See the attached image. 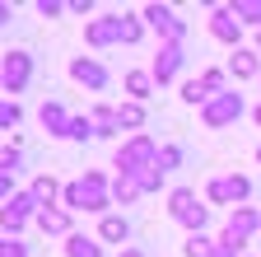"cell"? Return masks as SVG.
<instances>
[{"label":"cell","mask_w":261,"mask_h":257,"mask_svg":"<svg viewBox=\"0 0 261 257\" xmlns=\"http://www.w3.org/2000/svg\"><path fill=\"white\" fill-rule=\"evenodd\" d=\"M38 122H42V131H47V136H70V122H75V117L51 99V103H42V108H38Z\"/></svg>","instance_id":"obj_10"},{"label":"cell","mask_w":261,"mask_h":257,"mask_svg":"<svg viewBox=\"0 0 261 257\" xmlns=\"http://www.w3.org/2000/svg\"><path fill=\"white\" fill-rule=\"evenodd\" d=\"M70 5H61V0H38V14L42 19H56V14H65Z\"/></svg>","instance_id":"obj_34"},{"label":"cell","mask_w":261,"mask_h":257,"mask_svg":"<svg viewBox=\"0 0 261 257\" xmlns=\"http://www.w3.org/2000/svg\"><path fill=\"white\" fill-rule=\"evenodd\" d=\"M145 192H140V182L136 178H126V173H117V182H112V201H121V206H130V201H140Z\"/></svg>","instance_id":"obj_18"},{"label":"cell","mask_w":261,"mask_h":257,"mask_svg":"<svg viewBox=\"0 0 261 257\" xmlns=\"http://www.w3.org/2000/svg\"><path fill=\"white\" fill-rule=\"evenodd\" d=\"M243 112H247L243 94H238V89H228V94H219V99H210V103L201 108V122L210 126V131H219V126H233Z\"/></svg>","instance_id":"obj_2"},{"label":"cell","mask_w":261,"mask_h":257,"mask_svg":"<svg viewBox=\"0 0 261 257\" xmlns=\"http://www.w3.org/2000/svg\"><path fill=\"white\" fill-rule=\"evenodd\" d=\"M196 206H201V201H196V192H191V187H177L173 197H168V215H173V220H182V215L196 211Z\"/></svg>","instance_id":"obj_20"},{"label":"cell","mask_w":261,"mask_h":257,"mask_svg":"<svg viewBox=\"0 0 261 257\" xmlns=\"http://www.w3.org/2000/svg\"><path fill=\"white\" fill-rule=\"evenodd\" d=\"M210 257H238V252H233V248H224V243H215V252H210Z\"/></svg>","instance_id":"obj_37"},{"label":"cell","mask_w":261,"mask_h":257,"mask_svg":"<svg viewBox=\"0 0 261 257\" xmlns=\"http://www.w3.org/2000/svg\"><path fill=\"white\" fill-rule=\"evenodd\" d=\"M19 159H23L19 145H5V150H0V173H14V169H19Z\"/></svg>","instance_id":"obj_32"},{"label":"cell","mask_w":261,"mask_h":257,"mask_svg":"<svg viewBox=\"0 0 261 257\" xmlns=\"http://www.w3.org/2000/svg\"><path fill=\"white\" fill-rule=\"evenodd\" d=\"M224 229H228V234H238V239H252V234L261 229V211H256V206H238L233 215H228Z\"/></svg>","instance_id":"obj_12"},{"label":"cell","mask_w":261,"mask_h":257,"mask_svg":"<svg viewBox=\"0 0 261 257\" xmlns=\"http://www.w3.org/2000/svg\"><path fill=\"white\" fill-rule=\"evenodd\" d=\"M93 126H98V136H117V131H121V126H117V108L98 103V108H93Z\"/></svg>","instance_id":"obj_23"},{"label":"cell","mask_w":261,"mask_h":257,"mask_svg":"<svg viewBox=\"0 0 261 257\" xmlns=\"http://www.w3.org/2000/svg\"><path fill=\"white\" fill-rule=\"evenodd\" d=\"M159 164V145H154V136H130L126 145H117V169L126 173V178H140V173H149Z\"/></svg>","instance_id":"obj_1"},{"label":"cell","mask_w":261,"mask_h":257,"mask_svg":"<svg viewBox=\"0 0 261 257\" xmlns=\"http://www.w3.org/2000/svg\"><path fill=\"white\" fill-rule=\"evenodd\" d=\"M256 56H261V28H256Z\"/></svg>","instance_id":"obj_40"},{"label":"cell","mask_w":261,"mask_h":257,"mask_svg":"<svg viewBox=\"0 0 261 257\" xmlns=\"http://www.w3.org/2000/svg\"><path fill=\"white\" fill-rule=\"evenodd\" d=\"M70 75L84 84V89H108V66H103V61H93V56H75L70 61Z\"/></svg>","instance_id":"obj_9"},{"label":"cell","mask_w":261,"mask_h":257,"mask_svg":"<svg viewBox=\"0 0 261 257\" xmlns=\"http://www.w3.org/2000/svg\"><path fill=\"white\" fill-rule=\"evenodd\" d=\"M205 197L215 201V206H243L247 197H252V178H243V173H224V178H215L210 187H205Z\"/></svg>","instance_id":"obj_3"},{"label":"cell","mask_w":261,"mask_h":257,"mask_svg":"<svg viewBox=\"0 0 261 257\" xmlns=\"http://www.w3.org/2000/svg\"><path fill=\"white\" fill-rule=\"evenodd\" d=\"M93 136H98L93 117H75V122H70V141H93Z\"/></svg>","instance_id":"obj_28"},{"label":"cell","mask_w":261,"mask_h":257,"mask_svg":"<svg viewBox=\"0 0 261 257\" xmlns=\"http://www.w3.org/2000/svg\"><path fill=\"white\" fill-rule=\"evenodd\" d=\"M28 192H33V197H38V206L47 211V206H56V201H61V192H65V187H61V182H56L51 173H38Z\"/></svg>","instance_id":"obj_15"},{"label":"cell","mask_w":261,"mask_h":257,"mask_svg":"<svg viewBox=\"0 0 261 257\" xmlns=\"http://www.w3.org/2000/svg\"><path fill=\"white\" fill-rule=\"evenodd\" d=\"M140 19L154 28V33H159L163 42H182V38H187V24H182V19H177L168 5H145V10H140Z\"/></svg>","instance_id":"obj_5"},{"label":"cell","mask_w":261,"mask_h":257,"mask_svg":"<svg viewBox=\"0 0 261 257\" xmlns=\"http://www.w3.org/2000/svg\"><path fill=\"white\" fill-rule=\"evenodd\" d=\"M256 164H261V145H256Z\"/></svg>","instance_id":"obj_41"},{"label":"cell","mask_w":261,"mask_h":257,"mask_svg":"<svg viewBox=\"0 0 261 257\" xmlns=\"http://www.w3.org/2000/svg\"><path fill=\"white\" fill-rule=\"evenodd\" d=\"M84 42H89V47H112V42H121V38H117V14L93 19V24L84 28Z\"/></svg>","instance_id":"obj_11"},{"label":"cell","mask_w":261,"mask_h":257,"mask_svg":"<svg viewBox=\"0 0 261 257\" xmlns=\"http://www.w3.org/2000/svg\"><path fill=\"white\" fill-rule=\"evenodd\" d=\"M0 80H5V94H23L33 80V56L28 52H5L0 61Z\"/></svg>","instance_id":"obj_6"},{"label":"cell","mask_w":261,"mask_h":257,"mask_svg":"<svg viewBox=\"0 0 261 257\" xmlns=\"http://www.w3.org/2000/svg\"><path fill=\"white\" fill-rule=\"evenodd\" d=\"M0 257H28V243H19V239H0Z\"/></svg>","instance_id":"obj_33"},{"label":"cell","mask_w":261,"mask_h":257,"mask_svg":"<svg viewBox=\"0 0 261 257\" xmlns=\"http://www.w3.org/2000/svg\"><path fill=\"white\" fill-rule=\"evenodd\" d=\"M228 71H233V80H252V75H261V56L247 52V47H238L233 56H228Z\"/></svg>","instance_id":"obj_14"},{"label":"cell","mask_w":261,"mask_h":257,"mask_svg":"<svg viewBox=\"0 0 261 257\" xmlns=\"http://www.w3.org/2000/svg\"><path fill=\"white\" fill-rule=\"evenodd\" d=\"M233 14H238V24H256L261 28V0H233Z\"/></svg>","instance_id":"obj_24"},{"label":"cell","mask_w":261,"mask_h":257,"mask_svg":"<svg viewBox=\"0 0 261 257\" xmlns=\"http://www.w3.org/2000/svg\"><path fill=\"white\" fill-rule=\"evenodd\" d=\"M140 33H145L140 14H117V38L121 42H140Z\"/></svg>","instance_id":"obj_22"},{"label":"cell","mask_w":261,"mask_h":257,"mask_svg":"<svg viewBox=\"0 0 261 257\" xmlns=\"http://www.w3.org/2000/svg\"><path fill=\"white\" fill-rule=\"evenodd\" d=\"M38 229H42V234H65V239H70V234H75V229H70V211L47 206V211L38 215Z\"/></svg>","instance_id":"obj_13"},{"label":"cell","mask_w":261,"mask_h":257,"mask_svg":"<svg viewBox=\"0 0 261 257\" xmlns=\"http://www.w3.org/2000/svg\"><path fill=\"white\" fill-rule=\"evenodd\" d=\"M0 89H5V80H0ZM0 99H5V94H0Z\"/></svg>","instance_id":"obj_42"},{"label":"cell","mask_w":261,"mask_h":257,"mask_svg":"<svg viewBox=\"0 0 261 257\" xmlns=\"http://www.w3.org/2000/svg\"><path fill=\"white\" fill-rule=\"evenodd\" d=\"M10 19H14V5H5V0H0V28H5Z\"/></svg>","instance_id":"obj_36"},{"label":"cell","mask_w":261,"mask_h":257,"mask_svg":"<svg viewBox=\"0 0 261 257\" xmlns=\"http://www.w3.org/2000/svg\"><path fill=\"white\" fill-rule=\"evenodd\" d=\"M121 257H145V248H121Z\"/></svg>","instance_id":"obj_38"},{"label":"cell","mask_w":261,"mask_h":257,"mask_svg":"<svg viewBox=\"0 0 261 257\" xmlns=\"http://www.w3.org/2000/svg\"><path fill=\"white\" fill-rule=\"evenodd\" d=\"M126 234H130L126 215H103V224H98V239H108V243H126Z\"/></svg>","instance_id":"obj_17"},{"label":"cell","mask_w":261,"mask_h":257,"mask_svg":"<svg viewBox=\"0 0 261 257\" xmlns=\"http://www.w3.org/2000/svg\"><path fill=\"white\" fill-rule=\"evenodd\" d=\"M163 178H168V173H163V169L154 164V169H149V173H140L136 182H140V192H159V187H163Z\"/></svg>","instance_id":"obj_30"},{"label":"cell","mask_w":261,"mask_h":257,"mask_svg":"<svg viewBox=\"0 0 261 257\" xmlns=\"http://www.w3.org/2000/svg\"><path fill=\"white\" fill-rule=\"evenodd\" d=\"M0 201H14V173H0Z\"/></svg>","instance_id":"obj_35"},{"label":"cell","mask_w":261,"mask_h":257,"mask_svg":"<svg viewBox=\"0 0 261 257\" xmlns=\"http://www.w3.org/2000/svg\"><path fill=\"white\" fill-rule=\"evenodd\" d=\"M19 122H23V108L14 99H0V131H5V126H19Z\"/></svg>","instance_id":"obj_25"},{"label":"cell","mask_w":261,"mask_h":257,"mask_svg":"<svg viewBox=\"0 0 261 257\" xmlns=\"http://www.w3.org/2000/svg\"><path fill=\"white\" fill-rule=\"evenodd\" d=\"M117 126H126V131L140 136V126H145V103H121V108H117Z\"/></svg>","instance_id":"obj_19"},{"label":"cell","mask_w":261,"mask_h":257,"mask_svg":"<svg viewBox=\"0 0 261 257\" xmlns=\"http://www.w3.org/2000/svg\"><path fill=\"white\" fill-rule=\"evenodd\" d=\"M65 257H103V248H98L89 234H70L65 239Z\"/></svg>","instance_id":"obj_21"},{"label":"cell","mask_w":261,"mask_h":257,"mask_svg":"<svg viewBox=\"0 0 261 257\" xmlns=\"http://www.w3.org/2000/svg\"><path fill=\"white\" fill-rule=\"evenodd\" d=\"M23 224H28V220H19V215H10L5 206H0V229H5L10 239H19V229H23Z\"/></svg>","instance_id":"obj_31"},{"label":"cell","mask_w":261,"mask_h":257,"mask_svg":"<svg viewBox=\"0 0 261 257\" xmlns=\"http://www.w3.org/2000/svg\"><path fill=\"white\" fill-rule=\"evenodd\" d=\"M182 99H187L191 108H196V103L205 108V103H210V94H205V84H201V80H187V84H182Z\"/></svg>","instance_id":"obj_27"},{"label":"cell","mask_w":261,"mask_h":257,"mask_svg":"<svg viewBox=\"0 0 261 257\" xmlns=\"http://www.w3.org/2000/svg\"><path fill=\"white\" fill-rule=\"evenodd\" d=\"M187 66V52H182V42H163L159 47V56H154V66H149V75H154V84H168V80H177V71Z\"/></svg>","instance_id":"obj_7"},{"label":"cell","mask_w":261,"mask_h":257,"mask_svg":"<svg viewBox=\"0 0 261 257\" xmlns=\"http://www.w3.org/2000/svg\"><path fill=\"white\" fill-rule=\"evenodd\" d=\"M182 252H187V257H210L215 243H210L205 234H187V248H182Z\"/></svg>","instance_id":"obj_26"},{"label":"cell","mask_w":261,"mask_h":257,"mask_svg":"<svg viewBox=\"0 0 261 257\" xmlns=\"http://www.w3.org/2000/svg\"><path fill=\"white\" fill-rule=\"evenodd\" d=\"M210 33H215L219 42H228V47L238 52V38H243V24H238L233 5H215V10H210Z\"/></svg>","instance_id":"obj_8"},{"label":"cell","mask_w":261,"mask_h":257,"mask_svg":"<svg viewBox=\"0 0 261 257\" xmlns=\"http://www.w3.org/2000/svg\"><path fill=\"white\" fill-rule=\"evenodd\" d=\"M252 122H256V126H261V103H256V108H252Z\"/></svg>","instance_id":"obj_39"},{"label":"cell","mask_w":261,"mask_h":257,"mask_svg":"<svg viewBox=\"0 0 261 257\" xmlns=\"http://www.w3.org/2000/svg\"><path fill=\"white\" fill-rule=\"evenodd\" d=\"M80 197H84V211L108 215V206H112V182L98 173V169H89V173L80 178Z\"/></svg>","instance_id":"obj_4"},{"label":"cell","mask_w":261,"mask_h":257,"mask_svg":"<svg viewBox=\"0 0 261 257\" xmlns=\"http://www.w3.org/2000/svg\"><path fill=\"white\" fill-rule=\"evenodd\" d=\"M126 94H130V103H145L149 94H154V75L149 71H130L126 75Z\"/></svg>","instance_id":"obj_16"},{"label":"cell","mask_w":261,"mask_h":257,"mask_svg":"<svg viewBox=\"0 0 261 257\" xmlns=\"http://www.w3.org/2000/svg\"><path fill=\"white\" fill-rule=\"evenodd\" d=\"M182 164V145H159V169L168 173V169H177Z\"/></svg>","instance_id":"obj_29"}]
</instances>
